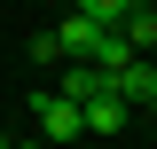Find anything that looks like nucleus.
Instances as JSON below:
<instances>
[{"label": "nucleus", "mask_w": 157, "mask_h": 149, "mask_svg": "<svg viewBox=\"0 0 157 149\" xmlns=\"http://www.w3.org/2000/svg\"><path fill=\"white\" fill-rule=\"evenodd\" d=\"M32 126H39V141H47V149H71L78 133H86V126H78V102H63L55 86L32 94Z\"/></svg>", "instance_id": "nucleus-1"}, {"label": "nucleus", "mask_w": 157, "mask_h": 149, "mask_svg": "<svg viewBox=\"0 0 157 149\" xmlns=\"http://www.w3.org/2000/svg\"><path fill=\"white\" fill-rule=\"evenodd\" d=\"M110 94L126 102V110H157V71H149V55L118 63V71H110Z\"/></svg>", "instance_id": "nucleus-2"}, {"label": "nucleus", "mask_w": 157, "mask_h": 149, "mask_svg": "<svg viewBox=\"0 0 157 149\" xmlns=\"http://www.w3.org/2000/svg\"><path fill=\"white\" fill-rule=\"evenodd\" d=\"M78 126H86V133H102V141H118V133L134 126V110H126L118 94H94V102H78Z\"/></svg>", "instance_id": "nucleus-3"}, {"label": "nucleus", "mask_w": 157, "mask_h": 149, "mask_svg": "<svg viewBox=\"0 0 157 149\" xmlns=\"http://www.w3.org/2000/svg\"><path fill=\"white\" fill-rule=\"evenodd\" d=\"M118 39H126L134 55H149V47H157V8H149V0H134V8H126V24H118Z\"/></svg>", "instance_id": "nucleus-4"}, {"label": "nucleus", "mask_w": 157, "mask_h": 149, "mask_svg": "<svg viewBox=\"0 0 157 149\" xmlns=\"http://www.w3.org/2000/svg\"><path fill=\"white\" fill-rule=\"evenodd\" d=\"M55 94H63V102H94V94H110V71H94V63H71Z\"/></svg>", "instance_id": "nucleus-5"}, {"label": "nucleus", "mask_w": 157, "mask_h": 149, "mask_svg": "<svg viewBox=\"0 0 157 149\" xmlns=\"http://www.w3.org/2000/svg\"><path fill=\"white\" fill-rule=\"evenodd\" d=\"M78 16H94L102 32H118V24H126V8H134V0H71Z\"/></svg>", "instance_id": "nucleus-6"}, {"label": "nucleus", "mask_w": 157, "mask_h": 149, "mask_svg": "<svg viewBox=\"0 0 157 149\" xmlns=\"http://www.w3.org/2000/svg\"><path fill=\"white\" fill-rule=\"evenodd\" d=\"M8 149H47V141H39V133H24V141H8Z\"/></svg>", "instance_id": "nucleus-7"}, {"label": "nucleus", "mask_w": 157, "mask_h": 149, "mask_svg": "<svg viewBox=\"0 0 157 149\" xmlns=\"http://www.w3.org/2000/svg\"><path fill=\"white\" fill-rule=\"evenodd\" d=\"M8 141H16V133H8V126H0V149H8Z\"/></svg>", "instance_id": "nucleus-8"}]
</instances>
